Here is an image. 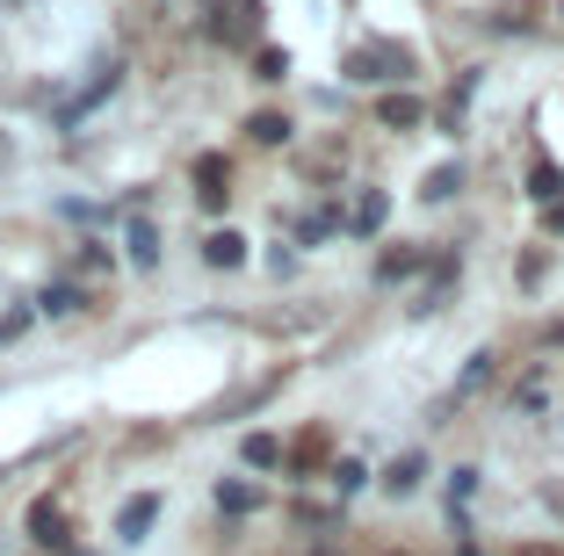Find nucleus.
I'll use <instances>...</instances> for the list:
<instances>
[{
  "label": "nucleus",
  "instance_id": "nucleus-1",
  "mask_svg": "<svg viewBox=\"0 0 564 556\" xmlns=\"http://www.w3.org/2000/svg\"><path fill=\"white\" fill-rule=\"evenodd\" d=\"M405 73V51L399 44H362L348 51V80H399Z\"/></svg>",
  "mask_w": 564,
  "mask_h": 556
},
{
  "label": "nucleus",
  "instance_id": "nucleus-2",
  "mask_svg": "<svg viewBox=\"0 0 564 556\" xmlns=\"http://www.w3.org/2000/svg\"><path fill=\"white\" fill-rule=\"evenodd\" d=\"M152 521H160V491H138V499H123L117 513V542H145Z\"/></svg>",
  "mask_w": 564,
  "mask_h": 556
},
{
  "label": "nucleus",
  "instance_id": "nucleus-3",
  "mask_svg": "<svg viewBox=\"0 0 564 556\" xmlns=\"http://www.w3.org/2000/svg\"><path fill=\"white\" fill-rule=\"evenodd\" d=\"M225 196H232V188H225V160L203 152V160H196V203H203V210H225Z\"/></svg>",
  "mask_w": 564,
  "mask_h": 556
},
{
  "label": "nucleus",
  "instance_id": "nucleus-4",
  "mask_svg": "<svg viewBox=\"0 0 564 556\" xmlns=\"http://www.w3.org/2000/svg\"><path fill=\"white\" fill-rule=\"evenodd\" d=\"M30 542H36V549H66V513L51 506V499L30 506Z\"/></svg>",
  "mask_w": 564,
  "mask_h": 556
},
{
  "label": "nucleus",
  "instance_id": "nucleus-5",
  "mask_svg": "<svg viewBox=\"0 0 564 556\" xmlns=\"http://www.w3.org/2000/svg\"><path fill=\"white\" fill-rule=\"evenodd\" d=\"M383 131H420V123H427V109H420L413 95H383Z\"/></svg>",
  "mask_w": 564,
  "mask_h": 556
},
{
  "label": "nucleus",
  "instance_id": "nucleus-6",
  "mask_svg": "<svg viewBox=\"0 0 564 556\" xmlns=\"http://www.w3.org/2000/svg\"><path fill=\"white\" fill-rule=\"evenodd\" d=\"M203 261L210 268H239L247 261V239H239V231H210V239H203Z\"/></svg>",
  "mask_w": 564,
  "mask_h": 556
},
{
  "label": "nucleus",
  "instance_id": "nucleus-7",
  "mask_svg": "<svg viewBox=\"0 0 564 556\" xmlns=\"http://www.w3.org/2000/svg\"><path fill=\"white\" fill-rule=\"evenodd\" d=\"M80 304H87V296L73 290V282H51V290H36V312H44V318H73Z\"/></svg>",
  "mask_w": 564,
  "mask_h": 556
},
{
  "label": "nucleus",
  "instance_id": "nucleus-8",
  "mask_svg": "<svg viewBox=\"0 0 564 556\" xmlns=\"http://www.w3.org/2000/svg\"><path fill=\"white\" fill-rule=\"evenodd\" d=\"M420 470H427L420 456H399L391 470H383V491H391V499H413V491H420Z\"/></svg>",
  "mask_w": 564,
  "mask_h": 556
},
{
  "label": "nucleus",
  "instance_id": "nucleus-9",
  "mask_svg": "<svg viewBox=\"0 0 564 556\" xmlns=\"http://www.w3.org/2000/svg\"><path fill=\"white\" fill-rule=\"evenodd\" d=\"M123 246H131V261H138V268H160V231H152L145 217H138V225L123 231Z\"/></svg>",
  "mask_w": 564,
  "mask_h": 556
},
{
  "label": "nucleus",
  "instance_id": "nucleus-10",
  "mask_svg": "<svg viewBox=\"0 0 564 556\" xmlns=\"http://www.w3.org/2000/svg\"><path fill=\"white\" fill-rule=\"evenodd\" d=\"M529 196L543 203V210H550V203L564 196V174H557V166H550V160H535V166H529Z\"/></svg>",
  "mask_w": 564,
  "mask_h": 556
},
{
  "label": "nucleus",
  "instance_id": "nucleus-11",
  "mask_svg": "<svg viewBox=\"0 0 564 556\" xmlns=\"http://www.w3.org/2000/svg\"><path fill=\"white\" fill-rule=\"evenodd\" d=\"M420 261H427L420 246H391V253L377 261V275H383V282H399V275H420Z\"/></svg>",
  "mask_w": 564,
  "mask_h": 556
},
{
  "label": "nucleus",
  "instance_id": "nucleus-12",
  "mask_svg": "<svg viewBox=\"0 0 564 556\" xmlns=\"http://www.w3.org/2000/svg\"><path fill=\"white\" fill-rule=\"evenodd\" d=\"M239 456H247L253 470H275V462H282V441H275V434H247V441H239Z\"/></svg>",
  "mask_w": 564,
  "mask_h": 556
},
{
  "label": "nucleus",
  "instance_id": "nucleus-13",
  "mask_svg": "<svg viewBox=\"0 0 564 556\" xmlns=\"http://www.w3.org/2000/svg\"><path fill=\"white\" fill-rule=\"evenodd\" d=\"M456 188H464V166H434V174H427V188H420V196H427V203H448V196H456Z\"/></svg>",
  "mask_w": 564,
  "mask_h": 556
},
{
  "label": "nucleus",
  "instance_id": "nucleus-14",
  "mask_svg": "<svg viewBox=\"0 0 564 556\" xmlns=\"http://www.w3.org/2000/svg\"><path fill=\"white\" fill-rule=\"evenodd\" d=\"M362 484H369V470H362L355 456H340V462H333V491H340V499H348V491H362Z\"/></svg>",
  "mask_w": 564,
  "mask_h": 556
},
{
  "label": "nucleus",
  "instance_id": "nucleus-15",
  "mask_svg": "<svg viewBox=\"0 0 564 556\" xmlns=\"http://www.w3.org/2000/svg\"><path fill=\"white\" fill-rule=\"evenodd\" d=\"M377 225H383V196H377V188H369V196L355 203V231H362V239H369V231H377Z\"/></svg>",
  "mask_w": 564,
  "mask_h": 556
},
{
  "label": "nucleus",
  "instance_id": "nucleus-16",
  "mask_svg": "<svg viewBox=\"0 0 564 556\" xmlns=\"http://www.w3.org/2000/svg\"><path fill=\"white\" fill-rule=\"evenodd\" d=\"M290 73V51H253V80H282Z\"/></svg>",
  "mask_w": 564,
  "mask_h": 556
},
{
  "label": "nucleus",
  "instance_id": "nucleus-17",
  "mask_svg": "<svg viewBox=\"0 0 564 556\" xmlns=\"http://www.w3.org/2000/svg\"><path fill=\"white\" fill-rule=\"evenodd\" d=\"M247 131H253V145H282V138H290V123H282V116H253Z\"/></svg>",
  "mask_w": 564,
  "mask_h": 556
},
{
  "label": "nucleus",
  "instance_id": "nucleus-18",
  "mask_svg": "<svg viewBox=\"0 0 564 556\" xmlns=\"http://www.w3.org/2000/svg\"><path fill=\"white\" fill-rule=\"evenodd\" d=\"M217 506L225 513H253V491L247 484H217Z\"/></svg>",
  "mask_w": 564,
  "mask_h": 556
},
{
  "label": "nucleus",
  "instance_id": "nucleus-19",
  "mask_svg": "<svg viewBox=\"0 0 564 556\" xmlns=\"http://www.w3.org/2000/svg\"><path fill=\"white\" fill-rule=\"evenodd\" d=\"M470 491H478V470H456V477H448V506H456V499H470Z\"/></svg>",
  "mask_w": 564,
  "mask_h": 556
},
{
  "label": "nucleus",
  "instance_id": "nucleus-20",
  "mask_svg": "<svg viewBox=\"0 0 564 556\" xmlns=\"http://www.w3.org/2000/svg\"><path fill=\"white\" fill-rule=\"evenodd\" d=\"M22 326H30V312H8V318H0V340H15Z\"/></svg>",
  "mask_w": 564,
  "mask_h": 556
},
{
  "label": "nucleus",
  "instance_id": "nucleus-21",
  "mask_svg": "<svg viewBox=\"0 0 564 556\" xmlns=\"http://www.w3.org/2000/svg\"><path fill=\"white\" fill-rule=\"evenodd\" d=\"M543 225H550V231H564V203H550V217H543Z\"/></svg>",
  "mask_w": 564,
  "mask_h": 556
},
{
  "label": "nucleus",
  "instance_id": "nucleus-22",
  "mask_svg": "<svg viewBox=\"0 0 564 556\" xmlns=\"http://www.w3.org/2000/svg\"><path fill=\"white\" fill-rule=\"evenodd\" d=\"M521 556H557V549H521Z\"/></svg>",
  "mask_w": 564,
  "mask_h": 556
},
{
  "label": "nucleus",
  "instance_id": "nucleus-23",
  "mask_svg": "<svg viewBox=\"0 0 564 556\" xmlns=\"http://www.w3.org/2000/svg\"><path fill=\"white\" fill-rule=\"evenodd\" d=\"M391 556H413V549H391Z\"/></svg>",
  "mask_w": 564,
  "mask_h": 556
},
{
  "label": "nucleus",
  "instance_id": "nucleus-24",
  "mask_svg": "<svg viewBox=\"0 0 564 556\" xmlns=\"http://www.w3.org/2000/svg\"><path fill=\"white\" fill-rule=\"evenodd\" d=\"M464 556H478V549H464Z\"/></svg>",
  "mask_w": 564,
  "mask_h": 556
}]
</instances>
